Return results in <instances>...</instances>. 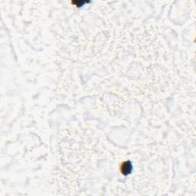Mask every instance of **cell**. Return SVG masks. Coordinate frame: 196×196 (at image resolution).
<instances>
[{
	"label": "cell",
	"instance_id": "6da1fadb",
	"mask_svg": "<svg viewBox=\"0 0 196 196\" xmlns=\"http://www.w3.org/2000/svg\"><path fill=\"white\" fill-rule=\"evenodd\" d=\"M132 170V165H131L130 162H125L124 164L122 165V167H121V171H122V173L124 175H127Z\"/></svg>",
	"mask_w": 196,
	"mask_h": 196
}]
</instances>
